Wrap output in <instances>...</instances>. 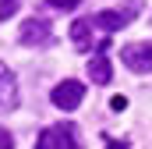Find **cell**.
I'll return each mask as SVG.
<instances>
[{"label": "cell", "instance_id": "1", "mask_svg": "<svg viewBox=\"0 0 152 149\" xmlns=\"http://www.w3.org/2000/svg\"><path fill=\"white\" fill-rule=\"evenodd\" d=\"M142 4H145V0H124L120 7L99 11V14H88V21H92V29H96V32L110 36V32H117V29H127V25L142 14Z\"/></svg>", "mask_w": 152, "mask_h": 149}, {"label": "cell", "instance_id": "2", "mask_svg": "<svg viewBox=\"0 0 152 149\" xmlns=\"http://www.w3.org/2000/svg\"><path fill=\"white\" fill-rule=\"evenodd\" d=\"M36 149H85V146H81V135L75 124L60 121V124L42 128V135L36 139Z\"/></svg>", "mask_w": 152, "mask_h": 149}, {"label": "cell", "instance_id": "3", "mask_svg": "<svg viewBox=\"0 0 152 149\" xmlns=\"http://www.w3.org/2000/svg\"><path fill=\"white\" fill-rule=\"evenodd\" d=\"M120 64L134 74H149L152 71V43H127L120 50Z\"/></svg>", "mask_w": 152, "mask_h": 149}, {"label": "cell", "instance_id": "4", "mask_svg": "<svg viewBox=\"0 0 152 149\" xmlns=\"http://www.w3.org/2000/svg\"><path fill=\"white\" fill-rule=\"evenodd\" d=\"M50 100H53L57 110H75V107H81V100H85V85L78 78H67V82H60L50 92Z\"/></svg>", "mask_w": 152, "mask_h": 149}, {"label": "cell", "instance_id": "5", "mask_svg": "<svg viewBox=\"0 0 152 149\" xmlns=\"http://www.w3.org/2000/svg\"><path fill=\"white\" fill-rule=\"evenodd\" d=\"M21 43L25 46H50L53 43V29H50V21L46 18H28L25 25H21Z\"/></svg>", "mask_w": 152, "mask_h": 149}, {"label": "cell", "instance_id": "6", "mask_svg": "<svg viewBox=\"0 0 152 149\" xmlns=\"http://www.w3.org/2000/svg\"><path fill=\"white\" fill-rule=\"evenodd\" d=\"M71 39H75L78 50H92V43H96V29H92V21H88V18H78L75 25H71ZM96 46L106 50V39H99Z\"/></svg>", "mask_w": 152, "mask_h": 149}, {"label": "cell", "instance_id": "7", "mask_svg": "<svg viewBox=\"0 0 152 149\" xmlns=\"http://www.w3.org/2000/svg\"><path fill=\"white\" fill-rule=\"evenodd\" d=\"M18 107V82L7 71V64H0V114Z\"/></svg>", "mask_w": 152, "mask_h": 149}, {"label": "cell", "instance_id": "8", "mask_svg": "<svg viewBox=\"0 0 152 149\" xmlns=\"http://www.w3.org/2000/svg\"><path fill=\"white\" fill-rule=\"evenodd\" d=\"M88 78H92V85H110L113 68H110V57H106V50H96V57L88 60Z\"/></svg>", "mask_w": 152, "mask_h": 149}, {"label": "cell", "instance_id": "9", "mask_svg": "<svg viewBox=\"0 0 152 149\" xmlns=\"http://www.w3.org/2000/svg\"><path fill=\"white\" fill-rule=\"evenodd\" d=\"M14 11H18V0H0V21H7Z\"/></svg>", "mask_w": 152, "mask_h": 149}, {"label": "cell", "instance_id": "10", "mask_svg": "<svg viewBox=\"0 0 152 149\" xmlns=\"http://www.w3.org/2000/svg\"><path fill=\"white\" fill-rule=\"evenodd\" d=\"M46 4H50L53 11H75V7L81 4V0H46Z\"/></svg>", "mask_w": 152, "mask_h": 149}, {"label": "cell", "instance_id": "11", "mask_svg": "<svg viewBox=\"0 0 152 149\" xmlns=\"http://www.w3.org/2000/svg\"><path fill=\"white\" fill-rule=\"evenodd\" d=\"M0 149H14V139H11L7 128H0Z\"/></svg>", "mask_w": 152, "mask_h": 149}, {"label": "cell", "instance_id": "12", "mask_svg": "<svg viewBox=\"0 0 152 149\" xmlns=\"http://www.w3.org/2000/svg\"><path fill=\"white\" fill-rule=\"evenodd\" d=\"M110 107H113V110H124V107H127V100H124V96H113V100H110Z\"/></svg>", "mask_w": 152, "mask_h": 149}, {"label": "cell", "instance_id": "13", "mask_svg": "<svg viewBox=\"0 0 152 149\" xmlns=\"http://www.w3.org/2000/svg\"><path fill=\"white\" fill-rule=\"evenodd\" d=\"M106 146H110V149H124V146H117V142H106Z\"/></svg>", "mask_w": 152, "mask_h": 149}]
</instances>
